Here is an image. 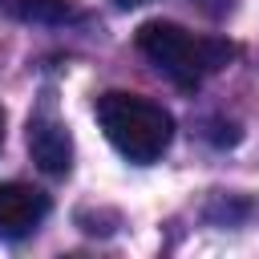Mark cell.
<instances>
[{
  "instance_id": "cell-1",
  "label": "cell",
  "mask_w": 259,
  "mask_h": 259,
  "mask_svg": "<svg viewBox=\"0 0 259 259\" xmlns=\"http://www.w3.org/2000/svg\"><path fill=\"white\" fill-rule=\"evenodd\" d=\"M134 40H138V53L158 73H166L178 89H198L202 77L219 73L235 57V45L231 40L194 36L190 28H182L174 20H146Z\"/></svg>"
},
{
  "instance_id": "cell-2",
  "label": "cell",
  "mask_w": 259,
  "mask_h": 259,
  "mask_svg": "<svg viewBox=\"0 0 259 259\" xmlns=\"http://www.w3.org/2000/svg\"><path fill=\"white\" fill-rule=\"evenodd\" d=\"M97 125L105 130L113 150L138 166L158 162L174 138V117L158 101L125 89H109L97 97Z\"/></svg>"
},
{
  "instance_id": "cell-4",
  "label": "cell",
  "mask_w": 259,
  "mask_h": 259,
  "mask_svg": "<svg viewBox=\"0 0 259 259\" xmlns=\"http://www.w3.org/2000/svg\"><path fill=\"white\" fill-rule=\"evenodd\" d=\"M28 154L45 174H65L73 166V138H69L65 121H57L53 113H32L28 117Z\"/></svg>"
},
{
  "instance_id": "cell-6",
  "label": "cell",
  "mask_w": 259,
  "mask_h": 259,
  "mask_svg": "<svg viewBox=\"0 0 259 259\" xmlns=\"http://www.w3.org/2000/svg\"><path fill=\"white\" fill-rule=\"evenodd\" d=\"M0 146H4V109H0Z\"/></svg>"
},
{
  "instance_id": "cell-7",
  "label": "cell",
  "mask_w": 259,
  "mask_h": 259,
  "mask_svg": "<svg viewBox=\"0 0 259 259\" xmlns=\"http://www.w3.org/2000/svg\"><path fill=\"white\" fill-rule=\"evenodd\" d=\"M117 4H125V8H134V4H146V0H117Z\"/></svg>"
},
{
  "instance_id": "cell-5",
  "label": "cell",
  "mask_w": 259,
  "mask_h": 259,
  "mask_svg": "<svg viewBox=\"0 0 259 259\" xmlns=\"http://www.w3.org/2000/svg\"><path fill=\"white\" fill-rule=\"evenodd\" d=\"M8 12L28 24H65L77 16L73 0H8Z\"/></svg>"
},
{
  "instance_id": "cell-3",
  "label": "cell",
  "mask_w": 259,
  "mask_h": 259,
  "mask_svg": "<svg viewBox=\"0 0 259 259\" xmlns=\"http://www.w3.org/2000/svg\"><path fill=\"white\" fill-rule=\"evenodd\" d=\"M49 214V194L28 182H0V235L24 239Z\"/></svg>"
}]
</instances>
